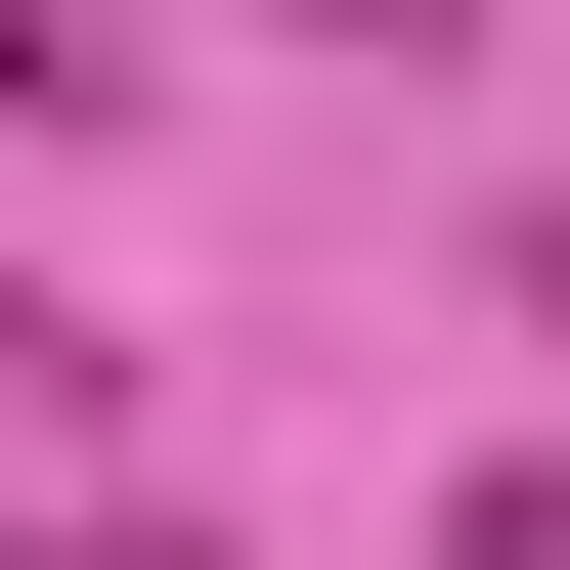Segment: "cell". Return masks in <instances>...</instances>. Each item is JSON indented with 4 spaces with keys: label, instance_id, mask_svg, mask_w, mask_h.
Here are the masks:
<instances>
[{
    "label": "cell",
    "instance_id": "6da1fadb",
    "mask_svg": "<svg viewBox=\"0 0 570 570\" xmlns=\"http://www.w3.org/2000/svg\"><path fill=\"white\" fill-rule=\"evenodd\" d=\"M0 570H176V527H132V483H0Z\"/></svg>",
    "mask_w": 570,
    "mask_h": 570
},
{
    "label": "cell",
    "instance_id": "7a4b0ae2",
    "mask_svg": "<svg viewBox=\"0 0 570 570\" xmlns=\"http://www.w3.org/2000/svg\"><path fill=\"white\" fill-rule=\"evenodd\" d=\"M0 88H45V132H88V0H0Z\"/></svg>",
    "mask_w": 570,
    "mask_h": 570
},
{
    "label": "cell",
    "instance_id": "3957f363",
    "mask_svg": "<svg viewBox=\"0 0 570 570\" xmlns=\"http://www.w3.org/2000/svg\"><path fill=\"white\" fill-rule=\"evenodd\" d=\"M483 570H570V483H483Z\"/></svg>",
    "mask_w": 570,
    "mask_h": 570
}]
</instances>
